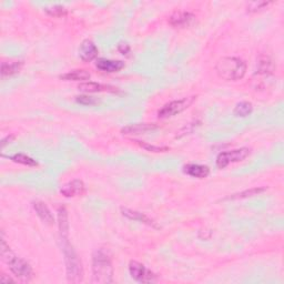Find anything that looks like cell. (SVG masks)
I'll return each mask as SVG.
<instances>
[{
	"instance_id": "obj_1",
	"label": "cell",
	"mask_w": 284,
	"mask_h": 284,
	"mask_svg": "<svg viewBox=\"0 0 284 284\" xmlns=\"http://www.w3.org/2000/svg\"><path fill=\"white\" fill-rule=\"evenodd\" d=\"M0 256L8 264L9 270L18 280L21 282H30L33 280V268L30 267V264L27 261L12 253V251L9 245H7L3 238L1 239V244H0Z\"/></svg>"
},
{
	"instance_id": "obj_2",
	"label": "cell",
	"mask_w": 284,
	"mask_h": 284,
	"mask_svg": "<svg viewBox=\"0 0 284 284\" xmlns=\"http://www.w3.org/2000/svg\"><path fill=\"white\" fill-rule=\"evenodd\" d=\"M114 274L110 256L105 250H97L92 255V282L97 284L112 283Z\"/></svg>"
},
{
	"instance_id": "obj_3",
	"label": "cell",
	"mask_w": 284,
	"mask_h": 284,
	"mask_svg": "<svg viewBox=\"0 0 284 284\" xmlns=\"http://www.w3.org/2000/svg\"><path fill=\"white\" fill-rule=\"evenodd\" d=\"M216 74L227 81H237L242 79L246 72L244 60L237 57H224L216 62Z\"/></svg>"
},
{
	"instance_id": "obj_4",
	"label": "cell",
	"mask_w": 284,
	"mask_h": 284,
	"mask_svg": "<svg viewBox=\"0 0 284 284\" xmlns=\"http://www.w3.org/2000/svg\"><path fill=\"white\" fill-rule=\"evenodd\" d=\"M64 241V255H65V262H66V269H67V279L70 283H79L82 281L83 279V268L81 264V261L79 259L78 254L75 251L74 246H72L68 239Z\"/></svg>"
},
{
	"instance_id": "obj_5",
	"label": "cell",
	"mask_w": 284,
	"mask_h": 284,
	"mask_svg": "<svg viewBox=\"0 0 284 284\" xmlns=\"http://www.w3.org/2000/svg\"><path fill=\"white\" fill-rule=\"evenodd\" d=\"M197 97L192 96V97H186L182 99H179V100H173L169 103H166L163 107L161 108L158 112V116L161 119H165V118H171V117H174L179 114H181L182 111L187 110L189 107H190Z\"/></svg>"
},
{
	"instance_id": "obj_6",
	"label": "cell",
	"mask_w": 284,
	"mask_h": 284,
	"mask_svg": "<svg viewBox=\"0 0 284 284\" xmlns=\"http://www.w3.org/2000/svg\"><path fill=\"white\" fill-rule=\"evenodd\" d=\"M250 155L251 150L249 148H240L234 149V150L231 151L221 152L220 155L216 157V166H218L219 169H224L227 168L229 164L243 161Z\"/></svg>"
},
{
	"instance_id": "obj_7",
	"label": "cell",
	"mask_w": 284,
	"mask_h": 284,
	"mask_svg": "<svg viewBox=\"0 0 284 284\" xmlns=\"http://www.w3.org/2000/svg\"><path fill=\"white\" fill-rule=\"evenodd\" d=\"M129 273L133 280L140 283H155L158 281V276L151 270L147 269L143 264L131 261L129 263Z\"/></svg>"
},
{
	"instance_id": "obj_8",
	"label": "cell",
	"mask_w": 284,
	"mask_h": 284,
	"mask_svg": "<svg viewBox=\"0 0 284 284\" xmlns=\"http://www.w3.org/2000/svg\"><path fill=\"white\" fill-rule=\"evenodd\" d=\"M196 16L189 11H175L169 18V22L174 28H186L192 25Z\"/></svg>"
},
{
	"instance_id": "obj_9",
	"label": "cell",
	"mask_w": 284,
	"mask_h": 284,
	"mask_svg": "<svg viewBox=\"0 0 284 284\" xmlns=\"http://www.w3.org/2000/svg\"><path fill=\"white\" fill-rule=\"evenodd\" d=\"M60 192L62 196H65L66 198H74V197H79L82 196L85 192V186L82 180L75 179L72 181L64 184L61 187Z\"/></svg>"
},
{
	"instance_id": "obj_10",
	"label": "cell",
	"mask_w": 284,
	"mask_h": 284,
	"mask_svg": "<svg viewBox=\"0 0 284 284\" xmlns=\"http://www.w3.org/2000/svg\"><path fill=\"white\" fill-rule=\"evenodd\" d=\"M98 48L91 40H83L79 47V57L84 62H90L98 57Z\"/></svg>"
},
{
	"instance_id": "obj_11",
	"label": "cell",
	"mask_w": 284,
	"mask_h": 284,
	"mask_svg": "<svg viewBox=\"0 0 284 284\" xmlns=\"http://www.w3.org/2000/svg\"><path fill=\"white\" fill-rule=\"evenodd\" d=\"M96 67L103 72H108V74H114V72H118L124 68V62L120 60H110V59H98L96 62Z\"/></svg>"
},
{
	"instance_id": "obj_12",
	"label": "cell",
	"mask_w": 284,
	"mask_h": 284,
	"mask_svg": "<svg viewBox=\"0 0 284 284\" xmlns=\"http://www.w3.org/2000/svg\"><path fill=\"white\" fill-rule=\"evenodd\" d=\"M58 227H59V232L61 240H66L69 236V219L68 211L66 206L61 205L58 208Z\"/></svg>"
},
{
	"instance_id": "obj_13",
	"label": "cell",
	"mask_w": 284,
	"mask_h": 284,
	"mask_svg": "<svg viewBox=\"0 0 284 284\" xmlns=\"http://www.w3.org/2000/svg\"><path fill=\"white\" fill-rule=\"evenodd\" d=\"M34 209L36 211V213L40 218V220L42 221L43 223L51 225L55 223V218H53V214L51 213V211L49 210L46 203H43L41 201H35L34 203Z\"/></svg>"
},
{
	"instance_id": "obj_14",
	"label": "cell",
	"mask_w": 284,
	"mask_h": 284,
	"mask_svg": "<svg viewBox=\"0 0 284 284\" xmlns=\"http://www.w3.org/2000/svg\"><path fill=\"white\" fill-rule=\"evenodd\" d=\"M121 212H122V214H123L124 216H127V218L130 219V220L139 221V222L144 223V224L149 225V227H152V228H156V229L159 228V227H158V225H157V223L155 222V221L149 218V216H148L147 214L139 212V211L131 210V209H123V208H122V209H121Z\"/></svg>"
},
{
	"instance_id": "obj_15",
	"label": "cell",
	"mask_w": 284,
	"mask_h": 284,
	"mask_svg": "<svg viewBox=\"0 0 284 284\" xmlns=\"http://www.w3.org/2000/svg\"><path fill=\"white\" fill-rule=\"evenodd\" d=\"M183 171H184V173L190 175V177L198 178V179H204L210 174L209 166L202 165V164H196V163L184 165Z\"/></svg>"
},
{
	"instance_id": "obj_16",
	"label": "cell",
	"mask_w": 284,
	"mask_h": 284,
	"mask_svg": "<svg viewBox=\"0 0 284 284\" xmlns=\"http://www.w3.org/2000/svg\"><path fill=\"white\" fill-rule=\"evenodd\" d=\"M158 128L156 123H136V124H130L122 129L123 134H141L146 133L149 131H153Z\"/></svg>"
},
{
	"instance_id": "obj_17",
	"label": "cell",
	"mask_w": 284,
	"mask_h": 284,
	"mask_svg": "<svg viewBox=\"0 0 284 284\" xmlns=\"http://www.w3.org/2000/svg\"><path fill=\"white\" fill-rule=\"evenodd\" d=\"M78 89L80 91L92 93V92H101V91H115L114 87L110 85L98 83V82H91V81H85V82L80 83L78 85Z\"/></svg>"
},
{
	"instance_id": "obj_18",
	"label": "cell",
	"mask_w": 284,
	"mask_h": 284,
	"mask_svg": "<svg viewBox=\"0 0 284 284\" xmlns=\"http://www.w3.org/2000/svg\"><path fill=\"white\" fill-rule=\"evenodd\" d=\"M90 77H91V75H90L89 71L83 69H78L61 75L60 79L66 81H84L85 82V80H89Z\"/></svg>"
},
{
	"instance_id": "obj_19",
	"label": "cell",
	"mask_w": 284,
	"mask_h": 284,
	"mask_svg": "<svg viewBox=\"0 0 284 284\" xmlns=\"http://www.w3.org/2000/svg\"><path fill=\"white\" fill-rule=\"evenodd\" d=\"M24 66V61H13V62H2L1 64V77H10L19 72Z\"/></svg>"
},
{
	"instance_id": "obj_20",
	"label": "cell",
	"mask_w": 284,
	"mask_h": 284,
	"mask_svg": "<svg viewBox=\"0 0 284 284\" xmlns=\"http://www.w3.org/2000/svg\"><path fill=\"white\" fill-rule=\"evenodd\" d=\"M267 190V188H262V187H258V188H251L247 189V190L241 191L239 193H234V195L227 197L224 200H239V199H245V198H251L254 196H258L260 193L264 192Z\"/></svg>"
},
{
	"instance_id": "obj_21",
	"label": "cell",
	"mask_w": 284,
	"mask_h": 284,
	"mask_svg": "<svg viewBox=\"0 0 284 284\" xmlns=\"http://www.w3.org/2000/svg\"><path fill=\"white\" fill-rule=\"evenodd\" d=\"M253 111V105L249 101H241L239 102L233 110L234 116L241 117V118H245V117L250 116Z\"/></svg>"
},
{
	"instance_id": "obj_22",
	"label": "cell",
	"mask_w": 284,
	"mask_h": 284,
	"mask_svg": "<svg viewBox=\"0 0 284 284\" xmlns=\"http://www.w3.org/2000/svg\"><path fill=\"white\" fill-rule=\"evenodd\" d=\"M10 158V160L19 164H24L27 166H37L38 162L36 161L33 158H30L29 156L24 155V153H16V155H12Z\"/></svg>"
},
{
	"instance_id": "obj_23",
	"label": "cell",
	"mask_w": 284,
	"mask_h": 284,
	"mask_svg": "<svg viewBox=\"0 0 284 284\" xmlns=\"http://www.w3.org/2000/svg\"><path fill=\"white\" fill-rule=\"evenodd\" d=\"M276 66H274V62L270 57H263L261 58L259 61V74L262 75H269L272 74Z\"/></svg>"
},
{
	"instance_id": "obj_24",
	"label": "cell",
	"mask_w": 284,
	"mask_h": 284,
	"mask_svg": "<svg viewBox=\"0 0 284 284\" xmlns=\"http://www.w3.org/2000/svg\"><path fill=\"white\" fill-rule=\"evenodd\" d=\"M44 11H46L49 16L56 17V18H61L67 16V9L61 6V4H52V6H49L44 8Z\"/></svg>"
},
{
	"instance_id": "obj_25",
	"label": "cell",
	"mask_w": 284,
	"mask_h": 284,
	"mask_svg": "<svg viewBox=\"0 0 284 284\" xmlns=\"http://www.w3.org/2000/svg\"><path fill=\"white\" fill-rule=\"evenodd\" d=\"M271 1H263V0H255V1H251L247 3L246 6V11L247 12H258L261 11L265 7H268L269 4H271Z\"/></svg>"
},
{
	"instance_id": "obj_26",
	"label": "cell",
	"mask_w": 284,
	"mask_h": 284,
	"mask_svg": "<svg viewBox=\"0 0 284 284\" xmlns=\"http://www.w3.org/2000/svg\"><path fill=\"white\" fill-rule=\"evenodd\" d=\"M133 142L138 144L139 147H141L144 150H147L149 152H165L169 151V147H159V146H153V144H149L144 141L140 140H133Z\"/></svg>"
},
{
	"instance_id": "obj_27",
	"label": "cell",
	"mask_w": 284,
	"mask_h": 284,
	"mask_svg": "<svg viewBox=\"0 0 284 284\" xmlns=\"http://www.w3.org/2000/svg\"><path fill=\"white\" fill-rule=\"evenodd\" d=\"M76 100L80 105H83V106H94V105H98L99 100H97L96 98L93 97H90L88 94H81V96H77L76 97Z\"/></svg>"
},
{
	"instance_id": "obj_28",
	"label": "cell",
	"mask_w": 284,
	"mask_h": 284,
	"mask_svg": "<svg viewBox=\"0 0 284 284\" xmlns=\"http://www.w3.org/2000/svg\"><path fill=\"white\" fill-rule=\"evenodd\" d=\"M198 123H200L199 121H196V122H193V123H189L187 124L186 127H183L181 130L179 131V134L177 137H181V136H184V134H189V133H191L193 131V129H195L196 127H198Z\"/></svg>"
},
{
	"instance_id": "obj_29",
	"label": "cell",
	"mask_w": 284,
	"mask_h": 284,
	"mask_svg": "<svg viewBox=\"0 0 284 284\" xmlns=\"http://www.w3.org/2000/svg\"><path fill=\"white\" fill-rule=\"evenodd\" d=\"M118 50L120 53H122L123 56H128L130 51H131V49H130V46L127 43V42H124V41H121L119 44H118Z\"/></svg>"
},
{
	"instance_id": "obj_30",
	"label": "cell",
	"mask_w": 284,
	"mask_h": 284,
	"mask_svg": "<svg viewBox=\"0 0 284 284\" xmlns=\"http://www.w3.org/2000/svg\"><path fill=\"white\" fill-rule=\"evenodd\" d=\"M15 136H13V134H9V136H7L6 138H3L2 140H1V148H4L7 146L8 143H10V142H12L13 140H15Z\"/></svg>"
},
{
	"instance_id": "obj_31",
	"label": "cell",
	"mask_w": 284,
	"mask_h": 284,
	"mask_svg": "<svg viewBox=\"0 0 284 284\" xmlns=\"http://www.w3.org/2000/svg\"><path fill=\"white\" fill-rule=\"evenodd\" d=\"M0 282H2V283H9V282H15V281H13L11 278L7 277L6 274H1V276H0Z\"/></svg>"
}]
</instances>
